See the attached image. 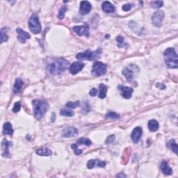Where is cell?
Here are the masks:
<instances>
[{
    "label": "cell",
    "mask_w": 178,
    "mask_h": 178,
    "mask_svg": "<svg viewBox=\"0 0 178 178\" xmlns=\"http://www.w3.org/2000/svg\"><path fill=\"white\" fill-rule=\"evenodd\" d=\"M69 66V62L67 60L62 59H57L48 66V70L52 74H60L63 72Z\"/></svg>",
    "instance_id": "obj_1"
},
{
    "label": "cell",
    "mask_w": 178,
    "mask_h": 178,
    "mask_svg": "<svg viewBox=\"0 0 178 178\" xmlns=\"http://www.w3.org/2000/svg\"><path fill=\"white\" fill-rule=\"evenodd\" d=\"M34 115L38 120L42 119L49 108V104L46 100H34L32 101Z\"/></svg>",
    "instance_id": "obj_2"
},
{
    "label": "cell",
    "mask_w": 178,
    "mask_h": 178,
    "mask_svg": "<svg viewBox=\"0 0 178 178\" xmlns=\"http://www.w3.org/2000/svg\"><path fill=\"white\" fill-rule=\"evenodd\" d=\"M164 60L167 67L169 68H177L178 58L174 48L166 49L164 52Z\"/></svg>",
    "instance_id": "obj_3"
},
{
    "label": "cell",
    "mask_w": 178,
    "mask_h": 178,
    "mask_svg": "<svg viewBox=\"0 0 178 178\" xmlns=\"http://www.w3.org/2000/svg\"><path fill=\"white\" fill-rule=\"evenodd\" d=\"M102 53L101 49H98L95 51H91L89 50H88L85 52H81L78 53L76 56V58L78 60H96L100 57V54Z\"/></svg>",
    "instance_id": "obj_4"
},
{
    "label": "cell",
    "mask_w": 178,
    "mask_h": 178,
    "mask_svg": "<svg viewBox=\"0 0 178 178\" xmlns=\"http://www.w3.org/2000/svg\"><path fill=\"white\" fill-rule=\"evenodd\" d=\"M29 27L30 31L34 34H38L41 32L42 27L40 21L38 20V15L34 13L31 15L29 20Z\"/></svg>",
    "instance_id": "obj_5"
},
{
    "label": "cell",
    "mask_w": 178,
    "mask_h": 178,
    "mask_svg": "<svg viewBox=\"0 0 178 178\" xmlns=\"http://www.w3.org/2000/svg\"><path fill=\"white\" fill-rule=\"evenodd\" d=\"M107 71V66L102 62H95L91 70V74L93 76H101Z\"/></svg>",
    "instance_id": "obj_6"
},
{
    "label": "cell",
    "mask_w": 178,
    "mask_h": 178,
    "mask_svg": "<svg viewBox=\"0 0 178 178\" xmlns=\"http://www.w3.org/2000/svg\"><path fill=\"white\" fill-rule=\"evenodd\" d=\"M164 18V13L162 10H157L154 12L152 16V22L154 26L156 27H160L162 25V21Z\"/></svg>",
    "instance_id": "obj_7"
},
{
    "label": "cell",
    "mask_w": 178,
    "mask_h": 178,
    "mask_svg": "<svg viewBox=\"0 0 178 178\" xmlns=\"http://www.w3.org/2000/svg\"><path fill=\"white\" fill-rule=\"evenodd\" d=\"M73 31L78 36H85L86 37H89V27L87 25L74 27Z\"/></svg>",
    "instance_id": "obj_8"
},
{
    "label": "cell",
    "mask_w": 178,
    "mask_h": 178,
    "mask_svg": "<svg viewBox=\"0 0 178 178\" xmlns=\"http://www.w3.org/2000/svg\"><path fill=\"white\" fill-rule=\"evenodd\" d=\"M92 6L91 4L88 1H82L80 3V8H79V13L81 15H86L89 13L91 10Z\"/></svg>",
    "instance_id": "obj_9"
},
{
    "label": "cell",
    "mask_w": 178,
    "mask_h": 178,
    "mask_svg": "<svg viewBox=\"0 0 178 178\" xmlns=\"http://www.w3.org/2000/svg\"><path fill=\"white\" fill-rule=\"evenodd\" d=\"M107 163L104 161L98 160V159H91L87 163V168L89 169H92L94 167L97 166L99 168H104L106 166Z\"/></svg>",
    "instance_id": "obj_10"
},
{
    "label": "cell",
    "mask_w": 178,
    "mask_h": 178,
    "mask_svg": "<svg viewBox=\"0 0 178 178\" xmlns=\"http://www.w3.org/2000/svg\"><path fill=\"white\" fill-rule=\"evenodd\" d=\"M16 32L18 34V39L22 43H25L26 40L31 38L29 34H28L27 32L25 31L24 30L20 29V28H18L16 29Z\"/></svg>",
    "instance_id": "obj_11"
},
{
    "label": "cell",
    "mask_w": 178,
    "mask_h": 178,
    "mask_svg": "<svg viewBox=\"0 0 178 178\" xmlns=\"http://www.w3.org/2000/svg\"><path fill=\"white\" fill-rule=\"evenodd\" d=\"M78 133V130L76 127H68L63 131V136L66 137V138H70V137L76 136Z\"/></svg>",
    "instance_id": "obj_12"
},
{
    "label": "cell",
    "mask_w": 178,
    "mask_h": 178,
    "mask_svg": "<svg viewBox=\"0 0 178 178\" xmlns=\"http://www.w3.org/2000/svg\"><path fill=\"white\" fill-rule=\"evenodd\" d=\"M12 145V142L8 141L6 139H4L1 142V147H2V156L4 157H10V153L8 149L9 147Z\"/></svg>",
    "instance_id": "obj_13"
},
{
    "label": "cell",
    "mask_w": 178,
    "mask_h": 178,
    "mask_svg": "<svg viewBox=\"0 0 178 178\" xmlns=\"http://www.w3.org/2000/svg\"><path fill=\"white\" fill-rule=\"evenodd\" d=\"M84 63H81V62H74L70 66V72L72 74H76L80 72L81 70L84 67Z\"/></svg>",
    "instance_id": "obj_14"
},
{
    "label": "cell",
    "mask_w": 178,
    "mask_h": 178,
    "mask_svg": "<svg viewBox=\"0 0 178 178\" xmlns=\"http://www.w3.org/2000/svg\"><path fill=\"white\" fill-rule=\"evenodd\" d=\"M142 134H143L142 128L140 127H137L136 128H134V130H133L132 132V135H131L133 142L134 143H138L139 140H140L141 136H142Z\"/></svg>",
    "instance_id": "obj_15"
},
{
    "label": "cell",
    "mask_w": 178,
    "mask_h": 178,
    "mask_svg": "<svg viewBox=\"0 0 178 178\" xmlns=\"http://www.w3.org/2000/svg\"><path fill=\"white\" fill-rule=\"evenodd\" d=\"M120 91H121V95L125 99H130L132 98V93L134 92L132 88L127 86H120Z\"/></svg>",
    "instance_id": "obj_16"
},
{
    "label": "cell",
    "mask_w": 178,
    "mask_h": 178,
    "mask_svg": "<svg viewBox=\"0 0 178 178\" xmlns=\"http://www.w3.org/2000/svg\"><path fill=\"white\" fill-rule=\"evenodd\" d=\"M123 74L126 77L127 81H131L134 78V70H133V68H131L130 67H126L123 70Z\"/></svg>",
    "instance_id": "obj_17"
},
{
    "label": "cell",
    "mask_w": 178,
    "mask_h": 178,
    "mask_svg": "<svg viewBox=\"0 0 178 178\" xmlns=\"http://www.w3.org/2000/svg\"><path fill=\"white\" fill-rule=\"evenodd\" d=\"M161 170L166 175H171L173 173V170L168 165V163L166 161H163L161 164Z\"/></svg>",
    "instance_id": "obj_18"
},
{
    "label": "cell",
    "mask_w": 178,
    "mask_h": 178,
    "mask_svg": "<svg viewBox=\"0 0 178 178\" xmlns=\"http://www.w3.org/2000/svg\"><path fill=\"white\" fill-rule=\"evenodd\" d=\"M102 8L104 12L107 13H113L115 11V7L111 2L108 1H104L102 4Z\"/></svg>",
    "instance_id": "obj_19"
},
{
    "label": "cell",
    "mask_w": 178,
    "mask_h": 178,
    "mask_svg": "<svg viewBox=\"0 0 178 178\" xmlns=\"http://www.w3.org/2000/svg\"><path fill=\"white\" fill-rule=\"evenodd\" d=\"M23 83H24V82H23V81L20 78L17 79L16 81H15L13 88V92L14 93H19L20 91L21 88L23 86Z\"/></svg>",
    "instance_id": "obj_20"
},
{
    "label": "cell",
    "mask_w": 178,
    "mask_h": 178,
    "mask_svg": "<svg viewBox=\"0 0 178 178\" xmlns=\"http://www.w3.org/2000/svg\"><path fill=\"white\" fill-rule=\"evenodd\" d=\"M3 133L4 134H7V135H12L13 133V126L9 122H6V123L4 124Z\"/></svg>",
    "instance_id": "obj_21"
},
{
    "label": "cell",
    "mask_w": 178,
    "mask_h": 178,
    "mask_svg": "<svg viewBox=\"0 0 178 178\" xmlns=\"http://www.w3.org/2000/svg\"><path fill=\"white\" fill-rule=\"evenodd\" d=\"M36 153L37 154L40 156H48L51 155V150H50L48 147H43V148H40V149H38L36 150Z\"/></svg>",
    "instance_id": "obj_22"
},
{
    "label": "cell",
    "mask_w": 178,
    "mask_h": 178,
    "mask_svg": "<svg viewBox=\"0 0 178 178\" xmlns=\"http://www.w3.org/2000/svg\"><path fill=\"white\" fill-rule=\"evenodd\" d=\"M159 123L155 120H151V121H149L148 123V129L150 132H156V131L158 130L159 129Z\"/></svg>",
    "instance_id": "obj_23"
},
{
    "label": "cell",
    "mask_w": 178,
    "mask_h": 178,
    "mask_svg": "<svg viewBox=\"0 0 178 178\" xmlns=\"http://www.w3.org/2000/svg\"><path fill=\"white\" fill-rule=\"evenodd\" d=\"M99 90H100L99 98H101V99H104V98H106V95H107V86H105L104 83H100V85L99 86Z\"/></svg>",
    "instance_id": "obj_24"
},
{
    "label": "cell",
    "mask_w": 178,
    "mask_h": 178,
    "mask_svg": "<svg viewBox=\"0 0 178 178\" xmlns=\"http://www.w3.org/2000/svg\"><path fill=\"white\" fill-rule=\"evenodd\" d=\"M77 145H85L86 146H90L91 145V141L89 139L81 138L77 141Z\"/></svg>",
    "instance_id": "obj_25"
},
{
    "label": "cell",
    "mask_w": 178,
    "mask_h": 178,
    "mask_svg": "<svg viewBox=\"0 0 178 178\" xmlns=\"http://www.w3.org/2000/svg\"><path fill=\"white\" fill-rule=\"evenodd\" d=\"M168 147L171 150L174 152L175 154L177 153V143H175V141L174 139L171 140L170 142L168 143Z\"/></svg>",
    "instance_id": "obj_26"
},
{
    "label": "cell",
    "mask_w": 178,
    "mask_h": 178,
    "mask_svg": "<svg viewBox=\"0 0 178 178\" xmlns=\"http://www.w3.org/2000/svg\"><path fill=\"white\" fill-rule=\"evenodd\" d=\"M67 10V7L66 6H62V7L60 8L59 11V14H58V18L59 20H63L64 18V16H65V13Z\"/></svg>",
    "instance_id": "obj_27"
},
{
    "label": "cell",
    "mask_w": 178,
    "mask_h": 178,
    "mask_svg": "<svg viewBox=\"0 0 178 178\" xmlns=\"http://www.w3.org/2000/svg\"><path fill=\"white\" fill-rule=\"evenodd\" d=\"M8 39V36L6 33V29L2 28L1 29V43L7 41Z\"/></svg>",
    "instance_id": "obj_28"
},
{
    "label": "cell",
    "mask_w": 178,
    "mask_h": 178,
    "mask_svg": "<svg viewBox=\"0 0 178 178\" xmlns=\"http://www.w3.org/2000/svg\"><path fill=\"white\" fill-rule=\"evenodd\" d=\"M105 116H106L107 118L117 119V118H119L120 115H119V114H118L117 113L113 112V111H109V112L107 113Z\"/></svg>",
    "instance_id": "obj_29"
},
{
    "label": "cell",
    "mask_w": 178,
    "mask_h": 178,
    "mask_svg": "<svg viewBox=\"0 0 178 178\" xmlns=\"http://www.w3.org/2000/svg\"><path fill=\"white\" fill-rule=\"evenodd\" d=\"M60 114L61 115H65V116L70 117V116H72V115H74V113L73 111L70 110H67V109H61V111H60Z\"/></svg>",
    "instance_id": "obj_30"
},
{
    "label": "cell",
    "mask_w": 178,
    "mask_h": 178,
    "mask_svg": "<svg viewBox=\"0 0 178 178\" xmlns=\"http://www.w3.org/2000/svg\"><path fill=\"white\" fill-rule=\"evenodd\" d=\"M79 104H80V102L79 101H76V102H68L67 104H66V107H69L70 109H75L77 108V107L79 106Z\"/></svg>",
    "instance_id": "obj_31"
},
{
    "label": "cell",
    "mask_w": 178,
    "mask_h": 178,
    "mask_svg": "<svg viewBox=\"0 0 178 178\" xmlns=\"http://www.w3.org/2000/svg\"><path fill=\"white\" fill-rule=\"evenodd\" d=\"M20 109H21V103L20 102H17L15 103L13 109V112L18 113L20 111Z\"/></svg>",
    "instance_id": "obj_32"
},
{
    "label": "cell",
    "mask_w": 178,
    "mask_h": 178,
    "mask_svg": "<svg viewBox=\"0 0 178 178\" xmlns=\"http://www.w3.org/2000/svg\"><path fill=\"white\" fill-rule=\"evenodd\" d=\"M151 6L153 8H161L163 5V2L162 1H153L151 2L150 4Z\"/></svg>",
    "instance_id": "obj_33"
},
{
    "label": "cell",
    "mask_w": 178,
    "mask_h": 178,
    "mask_svg": "<svg viewBox=\"0 0 178 178\" xmlns=\"http://www.w3.org/2000/svg\"><path fill=\"white\" fill-rule=\"evenodd\" d=\"M71 148L74 150V154H77V155H79V154H81V153H82V150H79V149L77 148V144H72Z\"/></svg>",
    "instance_id": "obj_34"
},
{
    "label": "cell",
    "mask_w": 178,
    "mask_h": 178,
    "mask_svg": "<svg viewBox=\"0 0 178 178\" xmlns=\"http://www.w3.org/2000/svg\"><path fill=\"white\" fill-rule=\"evenodd\" d=\"M115 140V136L114 135H111V136H109L107 139L105 141V143H107V144H111V143H112L113 141Z\"/></svg>",
    "instance_id": "obj_35"
},
{
    "label": "cell",
    "mask_w": 178,
    "mask_h": 178,
    "mask_svg": "<svg viewBox=\"0 0 178 178\" xmlns=\"http://www.w3.org/2000/svg\"><path fill=\"white\" fill-rule=\"evenodd\" d=\"M132 4H127L123 6V10L124 11H129V10L132 9Z\"/></svg>",
    "instance_id": "obj_36"
},
{
    "label": "cell",
    "mask_w": 178,
    "mask_h": 178,
    "mask_svg": "<svg viewBox=\"0 0 178 178\" xmlns=\"http://www.w3.org/2000/svg\"><path fill=\"white\" fill-rule=\"evenodd\" d=\"M116 40L118 42V46L120 48H121V45L123 44V42H124V40H123V38L121 37V36H118L116 38Z\"/></svg>",
    "instance_id": "obj_37"
},
{
    "label": "cell",
    "mask_w": 178,
    "mask_h": 178,
    "mask_svg": "<svg viewBox=\"0 0 178 178\" xmlns=\"http://www.w3.org/2000/svg\"><path fill=\"white\" fill-rule=\"evenodd\" d=\"M86 108H87V109H90L89 104H87V103H86V104H84L83 105V107H82V111H83V113H86L89 112V111L88 110V109H86Z\"/></svg>",
    "instance_id": "obj_38"
},
{
    "label": "cell",
    "mask_w": 178,
    "mask_h": 178,
    "mask_svg": "<svg viewBox=\"0 0 178 178\" xmlns=\"http://www.w3.org/2000/svg\"><path fill=\"white\" fill-rule=\"evenodd\" d=\"M98 94V90L95 89V88H93V89H92L91 90V91H90V95L92 97H94V96H96V95Z\"/></svg>",
    "instance_id": "obj_39"
},
{
    "label": "cell",
    "mask_w": 178,
    "mask_h": 178,
    "mask_svg": "<svg viewBox=\"0 0 178 178\" xmlns=\"http://www.w3.org/2000/svg\"><path fill=\"white\" fill-rule=\"evenodd\" d=\"M54 118H55V114L54 113H52V119H51V121L54 122Z\"/></svg>",
    "instance_id": "obj_40"
}]
</instances>
